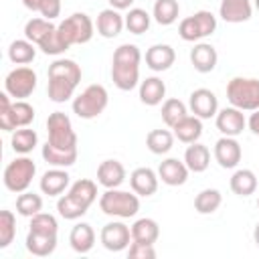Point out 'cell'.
<instances>
[{
	"instance_id": "1",
	"label": "cell",
	"mask_w": 259,
	"mask_h": 259,
	"mask_svg": "<svg viewBox=\"0 0 259 259\" xmlns=\"http://www.w3.org/2000/svg\"><path fill=\"white\" fill-rule=\"evenodd\" d=\"M47 132H49V140L40 150L45 162L57 168L73 166L77 162L79 150H77V134L73 130L69 115L63 111H53L47 117Z\"/></svg>"
},
{
	"instance_id": "2",
	"label": "cell",
	"mask_w": 259,
	"mask_h": 259,
	"mask_svg": "<svg viewBox=\"0 0 259 259\" xmlns=\"http://www.w3.org/2000/svg\"><path fill=\"white\" fill-rule=\"evenodd\" d=\"M83 77L81 67L73 59H57L49 67V99L55 103H65L73 97L79 81Z\"/></svg>"
},
{
	"instance_id": "3",
	"label": "cell",
	"mask_w": 259,
	"mask_h": 259,
	"mask_svg": "<svg viewBox=\"0 0 259 259\" xmlns=\"http://www.w3.org/2000/svg\"><path fill=\"white\" fill-rule=\"evenodd\" d=\"M142 53L136 45H119L111 59V81L121 91H132L140 83Z\"/></svg>"
},
{
	"instance_id": "4",
	"label": "cell",
	"mask_w": 259,
	"mask_h": 259,
	"mask_svg": "<svg viewBox=\"0 0 259 259\" xmlns=\"http://www.w3.org/2000/svg\"><path fill=\"white\" fill-rule=\"evenodd\" d=\"M34 119V107L26 99L10 101V95L0 93V127L4 132H14L18 127H28Z\"/></svg>"
},
{
	"instance_id": "5",
	"label": "cell",
	"mask_w": 259,
	"mask_h": 259,
	"mask_svg": "<svg viewBox=\"0 0 259 259\" xmlns=\"http://www.w3.org/2000/svg\"><path fill=\"white\" fill-rule=\"evenodd\" d=\"M99 208L103 214L113 217V219H132L140 210V196L136 192L107 188L99 196Z\"/></svg>"
},
{
	"instance_id": "6",
	"label": "cell",
	"mask_w": 259,
	"mask_h": 259,
	"mask_svg": "<svg viewBox=\"0 0 259 259\" xmlns=\"http://www.w3.org/2000/svg\"><path fill=\"white\" fill-rule=\"evenodd\" d=\"M227 99L233 107H237L241 111L259 109V79L233 77L227 83Z\"/></svg>"
},
{
	"instance_id": "7",
	"label": "cell",
	"mask_w": 259,
	"mask_h": 259,
	"mask_svg": "<svg viewBox=\"0 0 259 259\" xmlns=\"http://www.w3.org/2000/svg\"><path fill=\"white\" fill-rule=\"evenodd\" d=\"M109 103L107 89L99 83L87 85L75 99H73V113L81 119H93L103 113V109Z\"/></svg>"
},
{
	"instance_id": "8",
	"label": "cell",
	"mask_w": 259,
	"mask_h": 259,
	"mask_svg": "<svg viewBox=\"0 0 259 259\" xmlns=\"http://www.w3.org/2000/svg\"><path fill=\"white\" fill-rule=\"evenodd\" d=\"M34 174H36V164H34V160L20 154L18 158H14L12 162L6 164L4 174H2V180H4V186H6L10 192L20 194V192L28 190V186H30Z\"/></svg>"
},
{
	"instance_id": "9",
	"label": "cell",
	"mask_w": 259,
	"mask_h": 259,
	"mask_svg": "<svg viewBox=\"0 0 259 259\" xmlns=\"http://www.w3.org/2000/svg\"><path fill=\"white\" fill-rule=\"evenodd\" d=\"M217 30V16L208 10H198L192 16H186L178 24V34L186 42H198L210 36Z\"/></svg>"
},
{
	"instance_id": "10",
	"label": "cell",
	"mask_w": 259,
	"mask_h": 259,
	"mask_svg": "<svg viewBox=\"0 0 259 259\" xmlns=\"http://www.w3.org/2000/svg\"><path fill=\"white\" fill-rule=\"evenodd\" d=\"M57 28H59L63 40L69 47H73V45H85L95 34V22L85 12H73Z\"/></svg>"
},
{
	"instance_id": "11",
	"label": "cell",
	"mask_w": 259,
	"mask_h": 259,
	"mask_svg": "<svg viewBox=\"0 0 259 259\" xmlns=\"http://www.w3.org/2000/svg\"><path fill=\"white\" fill-rule=\"evenodd\" d=\"M34 89H36V73L26 65L12 69L4 79V91L12 99H26L32 95Z\"/></svg>"
},
{
	"instance_id": "12",
	"label": "cell",
	"mask_w": 259,
	"mask_h": 259,
	"mask_svg": "<svg viewBox=\"0 0 259 259\" xmlns=\"http://www.w3.org/2000/svg\"><path fill=\"white\" fill-rule=\"evenodd\" d=\"M99 241L107 251H113V253L123 251L132 243V229L121 221H111V223L103 225V229L99 233Z\"/></svg>"
},
{
	"instance_id": "13",
	"label": "cell",
	"mask_w": 259,
	"mask_h": 259,
	"mask_svg": "<svg viewBox=\"0 0 259 259\" xmlns=\"http://www.w3.org/2000/svg\"><path fill=\"white\" fill-rule=\"evenodd\" d=\"M214 121H217V130L223 134V136H231V138H237L239 134H243V130L247 127V119H245V113L237 107H223L217 111L214 115Z\"/></svg>"
},
{
	"instance_id": "14",
	"label": "cell",
	"mask_w": 259,
	"mask_h": 259,
	"mask_svg": "<svg viewBox=\"0 0 259 259\" xmlns=\"http://www.w3.org/2000/svg\"><path fill=\"white\" fill-rule=\"evenodd\" d=\"M188 107H190V111H192L196 117H200V119H210V117H214L217 111H219V99H217V95H214L210 89L200 87V89H194V91L190 93Z\"/></svg>"
},
{
	"instance_id": "15",
	"label": "cell",
	"mask_w": 259,
	"mask_h": 259,
	"mask_svg": "<svg viewBox=\"0 0 259 259\" xmlns=\"http://www.w3.org/2000/svg\"><path fill=\"white\" fill-rule=\"evenodd\" d=\"M214 160L219 162L221 168H237L241 158H243V150H241V144L237 142V138H231V136H223L217 140L214 144Z\"/></svg>"
},
{
	"instance_id": "16",
	"label": "cell",
	"mask_w": 259,
	"mask_h": 259,
	"mask_svg": "<svg viewBox=\"0 0 259 259\" xmlns=\"http://www.w3.org/2000/svg\"><path fill=\"white\" fill-rule=\"evenodd\" d=\"M188 172L190 170L184 164V160H178V158H166L158 166V176L168 186H182L188 180Z\"/></svg>"
},
{
	"instance_id": "17",
	"label": "cell",
	"mask_w": 259,
	"mask_h": 259,
	"mask_svg": "<svg viewBox=\"0 0 259 259\" xmlns=\"http://www.w3.org/2000/svg\"><path fill=\"white\" fill-rule=\"evenodd\" d=\"M158 182H160L158 172H154V170L148 168V166L136 168V170L130 174V186H132V190H134L138 196H152V194H156Z\"/></svg>"
},
{
	"instance_id": "18",
	"label": "cell",
	"mask_w": 259,
	"mask_h": 259,
	"mask_svg": "<svg viewBox=\"0 0 259 259\" xmlns=\"http://www.w3.org/2000/svg\"><path fill=\"white\" fill-rule=\"evenodd\" d=\"M125 26V18L119 14V10L115 8H103L99 14H97V20H95V28L97 32L103 36V38H115Z\"/></svg>"
},
{
	"instance_id": "19",
	"label": "cell",
	"mask_w": 259,
	"mask_h": 259,
	"mask_svg": "<svg viewBox=\"0 0 259 259\" xmlns=\"http://www.w3.org/2000/svg\"><path fill=\"white\" fill-rule=\"evenodd\" d=\"M69 178H71V176H69V172H67L65 168L53 166L51 170H47V172L40 176L38 186H40L42 194L59 196V194H63V192L71 186V180H69Z\"/></svg>"
},
{
	"instance_id": "20",
	"label": "cell",
	"mask_w": 259,
	"mask_h": 259,
	"mask_svg": "<svg viewBox=\"0 0 259 259\" xmlns=\"http://www.w3.org/2000/svg\"><path fill=\"white\" fill-rule=\"evenodd\" d=\"M251 14H253L251 0H221L219 16L225 22H231V24L247 22L251 18Z\"/></svg>"
},
{
	"instance_id": "21",
	"label": "cell",
	"mask_w": 259,
	"mask_h": 259,
	"mask_svg": "<svg viewBox=\"0 0 259 259\" xmlns=\"http://www.w3.org/2000/svg\"><path fill=\"white\" fill-rule=\"evenodd\" d=\"M125 180V168L119 160H103L97 166V182L103 188H119Z\"/></svg>"
},
{
	"instance_id": "22",
	"label": "cell",
	"mask_w": 259,
	"mask_h": 259,
	"mask_svg": "<svg viewBox=\"0 0 259 259\" xmlns=\"http://www.w3.org/2000/svg\"><path fill=\"white\" fill-rule=\"evenodd\" d=\"M26 251L34 257H49L57 249V233H40L30 231L26 235Z\"/></svg>"
},
{
	"instance_id": "23",
	"label": "cell",
	"mask_w": 259,
	"mask_h": 259,
	"mask_svg": "<svg viewBox=\"0 0 259 259\" xmlns=\"http://www.w3.org/2000/svg\"><path fill=\"white\" fill-rule=\"evenodd\" d=\"M176 61V53L170 45H152L146 51V65L154 71V73H162L168 71Z\"/></svg>"
},
{
	"instance_id": "24",
	"label": "cell",
	"mask_w": 259,
	"mask_h": 259,
	"mask_svg": "<svg viewBox=\"0 0 259 259\" xmlns=\"http://www.w3.org/2000/svg\"><path fill=\"white\" fill-rule=\"evenodd\" d=\"M190 63L198 73H210L219 63L217 49L208 42H196L190 49Z\"/></svg>"
},
{
	"instance_id": "25",
	"label": "cell",
	"mask_w": 259,
	"mask_h": 259,
	"mask_svg": "<svg viewBox=\"0 0 259 259\" xmlns=\"http://www.w3.org/2000/svg\"><path fill=\"white\" fill-rule=\"evenodd\" d=\"M164 97H166V83L160 77L152 75V77H146L144 81H140V101L144 105H150V107L160 105L164 101Z\"/></svg>"
},
{
	"instance_id": "26",
	"label": "cell",
	"mask_w": 259,
	"mask_h": 259,
	"mask_svg": "<svg viewBox=\"0 0 259 259\" xmlns=\"http://www.w3.org/2000/svg\"><path fill=\"white\" fill-rule=\"evenodd\" d=\"M69 245L75 253H89L95 245V231L89 223H77L69 233Z\"/></svg>"
},
{
	"instance_id": "27",
	"label": "cell",
	"mask_w": 259,
	"mask_h": 259,
	"mask_svg": "<svg viewBox=\"0 0 259 259\" xmlns=\"http://www.w3.org/2000/svg\"><path fill=\"white\" fill-rule=\"evenodd\" d=\"M174 138L182 144H194L198 142V138L202 136V119L196 115H186L184 119H180L174 127Z\"/></svg>"
},
{
	"instance_id": "28",
	"label": "cell",
	"mask_w": 259,
	"mask_h": 259,
	"mask_svg": "<svg viewBox=\"0 0 259 259\" xmlns=\"http://www.w3.org/2000/svg\"><path fill=\"white\" fill-rule=\"evenodd\" d=\"M184 164L194 174L204 172L208 168V164H210V150L204 144H200V142L188 144V148L184 152Z\"/></svg>"
},
{
	"instance_id": "29",
	"label": "cell",
	"mask_w": 259,
	"mask_h": 259,
	"mask_svg": "<svg viewBox=\"0 0 259 259\" xmlns=\"http://www.w3.org/2000/svg\"><path fill=\"white\" fill-rule=\"evenodd\" d=\"M67 194H69L75 202H79L81 206H85V208L89 210V206L97 200V184H95L93 180H89V178H79L77 182H73V184L69 186Z\"/></svg>"
},
{
	"instance_id": "30",
	"label": "cell",
	"mask_w": 259,
	"mask_h": 259,
	"mask_svg": "<svg viewBox=\"0 0 259 259\" xmlns=\"http://www.w3.org/2000/svg\"><path fill=\"white\" fill-rule=\"evenodd\" d=\"M229 186L237 196H251L257 190V176L249 168H239L233 172Z\"/></svg>"
},
{
	"instance_id": "31",
	"label": "cell",
	"mask_w": 259,
	"mask_h": 259,
	"mask_svg": "<svg viewBox=\"0 0 259 259\" xmlns=\"http://www.w3.org/2000/svg\"><path fill=\"white\" fill-rule=\"evenodd\" d=\"M36 45L30 42L28 38H16L10 42L8 47V59L14 63V65H28L34 61L36 57Z\"/></svg>"
},
{
	"instance_id": "32",
	"label": "cell",
	"mask_w": 259,
	"mask_h": 259,
	"mask_svg": "<svg viewBox=\"0 0 259 259\" xmlns=\"http://www.w3.org/2000/svg\"><path fill=\"white\" fill-rule=\"evenodd\" d=\"M160 237V225L154 219H138L132 225V241H140V243H156Z\"/></svg>"
},
{
	"instance_id": "33",
	"label": "cell",
	"mask_w": 259,
	"mask_h": 259,
	"mask_svg": "<svg viewBox=\"0 0 259 259\" xmlns=\"http://www.w3.org/2000/svg\"><path fill=\"white\" fill-rule=\"evenodd\" d=\"M36 144H38V136H36L34 130H30V127H18V130L12 132L10 146H12V150L16 154L26 156V154H30L36 148Z\"/></svg>"
},
{
	"instance_id": "34",
	"label": "cell",
	"mask_w": 259,
	"mask_h": 259,
	"mask_svg": "<svg viewBox=\"0 0 259 259\" xmlns=\"http://www.w3.org/2000/svg\"><path fill=\"white\" fill-rule=\"evenodd\" d=\"M146 146L152 154H168L174 146V132L170 130H152L146 136Z\"/></svg>"
},
{
	"instance_id": "35",
	"label": "cell",
	"mask_w": 259,
	"mask_h": 259,
	"mask_svg": "<svg viewBox=\"0 0 259 259\" xmlns=\"http://www.w3.org/2000/svg\"><path fill=\"white\" fill-rule=\"evenodd\" d=\"M178 14H180V4L178 0H156L154 2V10H152V16L158 24L162 26H170L178 20Z\"/></svg>"
},
{
	"instance_id": "36",
	"label": "cell",
	"mask_w": 259,
	"mask_h": 259,
	"mask_svg": "<svg viewBox=\"0 0 259 259\" xmlns=\"http://www.w3.org/2000/svg\"><path fill=\"white\" fill-rule=\"evenodd\" d=\"M223 204V194L217 188H204L194 198V210L198 214H212Z\"/></svg>"
},
{
	"instance_id": "37",
	"label": "cell",
	"mask_w": 259,
	"mask_h": 259,
	"mask_svg": "<svg viewBox=\"0 0 259 259\" xmlns=\"http://www.w3.org/2000/svg\"><path fill=\"white\" fill-rule=\"evenodd\" d=\"M188 115V107L184 105V101L176 99V97H170L162 103V119L164 123L172 130L180 119H184Z\"/></svg>"
},
{
	"instance_id": "38",
	"label": "cell",
	"mask_w": 259,
	"mask_h": 259,
	"mask_svg": "<svg viewBox=\"0 0 259 259\" xmlns=\"http://www.w3.org/2000/svg\"><path fill=\"white\" fill-rule=\"evenodd\" d=\"M55 28V24L47 18H30L26 24H24V38H28L30 42H34L36 47L42 42V38Z\"/></svg>"
},
{
	"instance_id": "39",
	"label": "cell",
	"mask_w": 259,
	"mask_h": 259,
	"mask_svg": "<svg viewBox=\"0 0 259 259\" xmlns=\"http://www.w3.org/2000/svg\"><path fill=\"white\" fill-rule=\"evenodd\" d=\"M40 210H42V198H40V194L24 190V192H20L16 196V212L18 214L30 219V217H34Z\"/></svg>"
},
{
	"instance_id": "40",
	"label": "cell",
	"mask_w": 259,
	"mask_h": 259,
	"mask_svg": "<svg viewBox=\"0 0 259 259\" xmlns=\"http://www.w3.org/2000/svg\"><path fill=\"white\" fill-rule=\"evenodd\" d=\"M123 18H125V28L132 34H144L152 24V16L144 8H130V12Z\"/></svg>"
},
{
	"instance_id": "41",
	"label": "cell",
	"mask_w": 259,
	"mask_h": 259,
	"mask_svg": "<svg viewBox=\"0 0 259 259\" xmlns=\"http://www.w3.org/2000/svg\"><path fill=\"white\" fill-rule=\"evenodd\" d=\"M16 237V217L12 210H0V249H6Z\"/></svg>"
},
{
	"instance_id": "42",
	"label": "cell",
	"mask_w": 259,
	"mask_h": 259,
	"mask_svg": "<svg viewBox=\"0 0 259 259\" xmlns=\"http://www.w3.org/2000/svg\"><path fill=\"white\" fill-rule=\"evenodd\" d=\"M38 49L45 53V55H53V57H57V55H63L67 49H71L65 40H63V36H61V32H59V28L55 26L45 38H42V42L38 45Z\"/></svg>"
},
{
	"instance_id": "43",
	"label": "cell",
	"mask_w": 259,
	"mask_h": 259,
	"mask_svg": "<svg viewBox=\"0 0 259 259\" xmlns=\"http://www.w3.org/2000/svg\"><path fill=\"white\" fill-rule=\"evenodd\" d=\"M57 210H59V214H61L63 219H67V221H77V219H81V217L87 212V208L81 206L79 202H75L69 194H61V196H59V200H57Z\"/></svg>"
},
{
	"instance_id": "44",
	"label": "cell",
	"mask_w": 259,
	"mask_h": 259,
	"mask_svg": "<svg viewBox=\"0 0 259 259\" xmlns=\"http://www.w3.org/2000/svg\"><path fill=\"white\" fill-rule=\"evenodd\" d=\"M30 231H40V233H59V223L53 214L49 212H36L30 217Z\"/></svg>"
},
{
	"instance_id": "45",
	"label": "cell",
	"mask_w": 259,
	"mask_h": 259,
	"mask_svg": "<svg viewBox=\"0 0 259 259\" xmlns=\"http://www.w3.org/2000/svg\"><path fill=\"white\" fill-rule=\"evenodd\" d=\"M127 257L130 259H154L156 257V249L152 243H140V241H132L127 247Z\"/></svg>"
},
{
	"instance_id": "46",
	"label": "cell",
	"mask_w": 259,
	"mask_h": 259,
	"mask_svg": "<svg viewBox=\"0 0 259 259\" xmlns=\"http://www.w3.org/2000/svg\"><path fill=\"white\" fill-rule=\"evenodd\" d=\"M38 12L42 14V18L55 20V18L61 14V0H40Z\"/></svg>"
},
{
	"instance_id": "47",
	"label": "cell",
	"mask_w": 259,
	"mask_h": 259,
	"mask_svg": "<svg viewBox=\"0 0 259 259\" xmlns=\"http://www.w3.org/2000/svg\"><path fill=\"white\" fill-rule=\"evenodd\" d=\"M247 127H249L255 136H259V109H255V111L249 115V119H247Z\"/></svg>"
},
{
	"instance_id": "48",
	"label": "cell",
	"mask_w": 259,
	"mask_h": 259,
	"mask_svg": "<svg viewBox=\"0 0 259 259\" xmlns=\"http://www.w3.org/2000/svg\"><path fill=\"white\" fill-rule=\"evenodd\" d=\"M136 0H109V6L115 10H130Z\"/></svg>"
},
{
	"instance_id": "49",
	"label": "cell",
	"mask_w": 259,
	"mask_h": 259,
	"mask_svg": "<svg viewBox=\"0 0 259 259\" xmlns=\"http://www.w3.org/2000/svg\"><path fill=\"white\" fill-rule=\"evenodd\" d=\"M22 4H24V8H28L32 12H38V8H40V0H22Z\"/></svg>"
},
{
	"instance_id": "50",
	"label": "cell",
	"mask_w": 259,
	"mask_h": 259,
	"mask_svg": "<svg viewBox=\"0 0 259 259\" xmlns=\"http://www.w3.org/2000/svg\"><path fill=\"white\" fill-rule=\"evenodd\" d=\"M253 241L257 243V247H259V223L255 225V229H253Z\"/></svg>"
},
{
	"instance_id": "51",
	"label": "cell",
	"mask_w": 259,
	"mask_h": 259,
	"mask_svg": "<svg viewBox=\"0 0 259 259\" xmlns=\"http://www.w3.org/2000/svg\"><path fill=\"white\" fill-rule=\"evenodd\" d=\"M253 2H255V8L259 10V0H253Z\"/></svg>"
},
{
	"instance_id": "52",
	"label": "cell",
	"mask_w": 259,
	"mask_h": 259,
	"mask_svg": "<svg viewBox=\"0 0 259 259\" xmlns=\"http://www.w3.org/2000/svg\"><path fill=\"white\" fill-rule=\"evenodd\" d=\"M257 208H259V198H257Z\"/></svg>"
}]
</instances>
